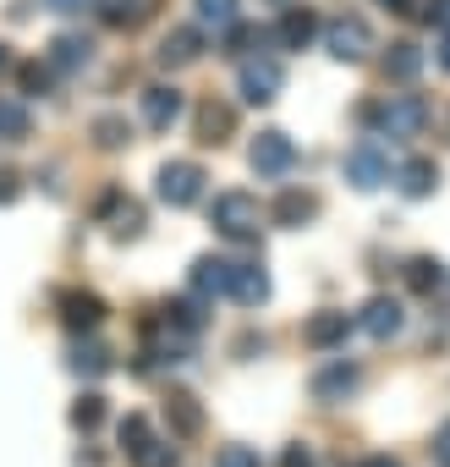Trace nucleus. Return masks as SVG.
Returning a JSON list of instances; mask_svg holds the SVG:
<instances>
[{"mask_svg": "<svg viewBox=\"0 0 450 467\" xmlns=\"http://www.w3.org/2000/svg\"><path fill=\"white\" fill-rule=\"evenodd\" d=\"M357 467H401L395 456H368V462H357Z\"/></svg>", "mask_w": 450, "mask_h": 467, "instance_id": "obj_41", "label": "nucleus"}, {"mask_svg": "<svg viewBox=\"0 0 450 467\" xmlns=\"http://www.w3.org/2000/svg\"><path fill=\"white\" fill-rule=\"evenodd\" d=\"M231 127H237V116H231V105H203L198 110V143H209V149H220L225 138H231Z\"/></svg>", "mask_w": 450, "mask_h": 467, "instance_id": "obj_18", "label": "nucleus"}, {"mask_svg": "<svg viewBox=\"0 0 450 467\" xmlns=\"http://www.w3.org/2000/svg\"><path fill=\"white\" fill-rule=\"evenodd\" d=\"M209 220H214L220 237H231V243H259V231H264V225H259L264 209H259L253 192H220L214 209H209Z\"/></svg>", "mask_w": 450, "mask_h": 467, "instance_id": "obj_1", "label": "nucleus"}, {"mask_svg": "<svg viewBox=\"0 0 450 467\" xmlns=\"http://www.w3.org/2000/svg\"><path fill=\"white\" fill-rule=\"evenodd\" d=\"M248 165H253L259 176H270V182H275V176H286V171L297 165V143H291L281 127H264V132L248 143Z\"/></svg>", "mask_w": 450, "mask_h": 467, "instance_id": "obj_6", "label": "nucleus"}, {"mask_svg": "<svg viewBox=\"0 0 450 467\" xmlns=\"http://www.w3.org/2000/svg\"><path fill=\"white\" fill-rule=\"evenodd\" d=\"M237 88H242V99L248 105H270V99H281V88H286V67L275 61V56H248L242 61V72H237Z\"/></svg>", "mask_w": 450, "mask_h": 467, "instance_id": "obj_4", "label": "nucleus"}, {"mask_svg": "<svg viewBox=\"0 0 450 467\" xmlns=\"http://www.w3.org/2000/svg\"><path fill=\"white\" fill-rule=\"evenodd\" d=\"M72 423H77L83 434H94V429L105 423V396H99V390H88V396H77V401H72Z\"/></svg>", "mask_w": 450, "mask_h": 467, "instance_id": "obj_29", "label": "nucleus"}, {"mask_svg": "<svg viewBox=\"0 0 450 467\" xmlns=\"http://www.w3.org/2000/svg\"><path fill=\"white\" fill-rule=\"evenodd\" d=\"M346 182H352L357 192H373V187H384V182H390V149H384L379 138H363V143H352V149H346Z\"/></svg>", "mask_w": 450, "mask_h": 467, "instance_id": "obj_5", "label": "nucleus"}, {"mask_svg": "<svg viewBox=\"0 0 450 467\" xmlns=\"http://www.w3.org/2000/svg\"><path fill=\"white\" fill-rule=\"evenodd\" d=\"M357 385H363V368L346 363V358H330V363L313 368V379H308V390H313L319 401H346V396H357Z\"/></svg>", "mask_w": 450, "mask_h": 467, "instance_id": "obj_8", "label": "nucleus"}, {"mask_svg": "<svg viewBox=\"0 0 450 467\" xmlns=\"http://www.w3.org/2000/svg\"><path fill=\"white\" fill-rule=\"evenodd\" d=\"M17 198H23V176L17 171H0V209L17 203Z\"/></svg>", "mask_w": 450, "mask_h": 467, "instance_id": "obj_35", "label": "nucleus"}, {"mask_svg": "<svg viewBox=\"0 0 450 467\" xmlns=\"http://www.w3.org/2000/svg\"><path fill=\"white\" fill-rule=\"evenodd\" d=\"M417 72H423V50H417V45H390V50H384V78L412 83Z\"/></svg>", "mask_w": 450, "mask_h": 467, "instance_id": "obj_25", "label": "nucleus"}, {"mask_svg": "<svg viewBox=\"0 0 450 467\" xmlns=\"http://www.w3.org/2000/svg\"><path fill=\"white\" fill-rule=\"evenodd\" d=\"M198 56H203V28H170V34L159 39V50H154V61H159L165 72L192 67Z\"/></svg>", "mask_w": 450, "mask_h": 467, "instance_id": "obj_12", "label": "nucleus"}, {"mask_svg": "<svg viewBox=\"0 0 450 467\" xmlns=\"http://www.w3.org/2000/svg\"><path fill=\"white\" fill-rule=\"evenodd\" d=\"M401 325H406V314H401V303H395V297H368V303H363V314H357V330H363V336H373V341L401 336Z\"/></svg>", "mask_w": 450, "mask_h": 467, "instance_id": "obj_11", "label": "nucleus"}, {"mask_svg": "<svg viewBox=\"0 0 450 467\" xmlns=\"http://www.w3.org/2000/svg\"><path fill=\"white\" fill-rule=\"evenodd\" d=\"M28 127H34L28 105H23V99H12V94H0V143H23V138H28Z\"/></svg>", "mask_w": 450, "mask_h": 467, "instance_id": "obj_23", "label": "nucleus"}, {"mask_svg": "<svg viewBox=\"0 0 450 467\" xmlns=\"http://www.w3.org/2000/svg\"><path fill=\"white\" fill-rule=\"evenodd\" d=\"M17 83H23L28 94H45V88H50V72H45L39 61H28V67H17Z\"/></svg>", "mask_w": 450, "mask_h": 467, "instance_id": "obj_34", "label": "nucleus"}, {"mask_svg": "<svg viewBox=\"0 0 450 467\" xmlns=\"http://www.w3.org/2000/svg\"><path fill=\"white\" fill-rule=\"evenodd\" d=\"M56 303H61V325H66V330H77V336H83V330H94V325L105 319V303H99L94 292H61Z\"/></svg>", "mask_w": 450, "mask_h": 467, "instance_id": "obj_14", "label": "nucleus"}, {"mask_svg": "<svg viewBox=\"0 0 450 467\" xmlns=\"http://www.w3.org/2000/svg\"><path fill=\"white\" fill-rule=\"evenodd\" d=\"M395 187H401V198H428L439 187V165L434 160H401L395 165Z\"/></svg>", "mask_w": 450, "mask_h": 467, "instance_id": "obj_15", "label": "nucleus"}, {"mask_svg": "<svg viewBox=\"0 0 450 467\" xmlns=\"http://www.w3.org/2000/svg\"><path fill=\"white\" fill-rule=\"evenodd\" d=\"M324 50H330L335 61H363V56L373 50V28H368L363 17H330V23H324Z\"/></svg>", "mask_w": 450, "mask_h": 467, "instance_id": "obj_7", "label": "nucleus"}, {"mask_svg": "<svg viewBox=\"0 0 450 467\" xmlns=\"http://www.w3.org/2000/svg\"><path fill=\"white\" fill-rule=\"evenodd\" d=\"M192 12H198V28L225 34V28L237 23V0H192Z\"/></svg>", "mask_w": 450, "mask_h": 467, "instance_id": "obj_27", "label": "nucleus"}, {"mask_svg": "<svg viewBox=\"0 0 450 467\" xmlns=\"http://www.w3.org/2000/svg\"><path fill=\"white\" fill-rule=\"evenodd\" d=\"M138 231H143V209H138L132 198H127V203L116 198V225H110V237H116V243H132Z\"/></svg>", "mask_w": 450, "mask_h": 467, "instance_id": "obj_30", "label": "nucleus"}, {"mask_svg": "<svg viewBox=\"0 0 450 467\" xmlns=\"http://www.w3.org/2000/svg\"><path fill=\"white\" fill-rule=\"evenodd\" d=\"M231 297H237L242 308L270 303V275H264L259 265H237V270H231Z\"/></svg>", "mask_w": 450, "mask_h": 467, "instance_id": "obj_16", "label": "nucleus"}, {"mask_svg": "<svg viewBox=\"0 0 450 467\" xmlns=\"http://www.w3.org/2000/svg\"><path fill=\"white\" fill-rule=\"evenodd\" d=\"M368 121L379 127V138H417L428 127V105L417 94H390L368 110Z\"/></svg>", "mask_w": 450, "mask_h": 467, "instance_id": "obj_2", "label": "nucleus"}, {"mask_svg": "<svg viewBox=\"0 0 450 467\" xmlns=\"http://www.w3.org/2000/svg\"><path fill=\"white\" fill-rule=\"evenodd\" d=\"M66 363H72V374H83V379H99V374H110V352H105L99 341H77Z\"/></svg>", "mask_w": 450, "mask_h": 467, "instance_id": "obj_26", "label": "nucleus"}, {"mask_svg": "<svg viewBox=\"0 0 450 467\" xmlns=\"http://www.w3.org/2000/svg\"><path fill=\"white\" fill-rule=\"evenodd\" d=\"M281 467H313V451H308V445H286Z\"/></svg>", "mask_w": 450, "mask_h": 467, "instance_id": "obj_37", "label": "nucleus"}, {"mask_svg": "<svg viewBox=\"0 0 450 467\" xmlns=\"http://www.w3.org/2000/svg\"><path fill=\"white\" fill-rule=\"evenodd\" d=\"M231 259H214V254H203V259H192V292L209 303V297H231Z\"/></svg>", "mask_w": 450, "mask_h": 467, "instance_id": "obj_13", "label": "nucleus"}, {"mask_svg": "<svg viewBox=\"0 0 450 467\" xmlns=\"http://www.w3.org/2000/svg\"><path fill=\"white\" fill-rule=\"evenodd\" d=\"M313 214H319V198L302 192V187H286V192L275 198V220H281V225H308Z\"/></svg>", "mask_w": 450, "mask_h": 467, "instance_id": "obj_19", "label": "nucleus"}, {"mask_svg": "<svg viewBox=\"0 0 450 467\" xmlns=\"http://www.w3.org/2000/svg\"><path fill=\"white\" fill-rule=\"evenodd\" d=\"M379 6H390V12H412V0H379Z\"/></svg>", "mask_w": 450, "mask_h": 467, "instance_id": "obj_42", "label": "nucleus"}, {"mask_svg": "<svg viewBox=\"0 0 450 467\" xmlns=\"http://www.w3.org/2000/svg\"><path fill=\"white\" fill-rule=\"evenodd\" d=\"M176 462H181L176 445H170V440H154V434L132 451V467H176Z\"/></svg>", "mask_w": 450, "mask_h": 467, "instance_id": "obj_28", "label": "nucleus"}, {"mask_svg": "<svg viewBox=\"0 0 450 467\" xmlns=\"http://www.w3.org/2000/svg\"><path fill=\"white\" fill-rule=\"evenodd\" d=\"M428 451H434V462H439V467H450V418L434 429V445H428Z\"/></svg>", "mask_w": 450, "mask_h": 467, "instance_id": "obj_36", "label": "nucleus"}, {"mask_svg": "<svg viewBox=\"0 0 450 467\" xmlns=\"http://www.w3.org/2000/svg\"><path fill=\"white\" fill-rule=\"evenodd\" d=\"M154 198L170 203V209H192L203 198V165L192 160H165L159 176H154Z\"/></svg>", "mask_w": 450, "mask_h": 467, "instance_id": "obj_3", "label": "nucleus"}, {"mask_svg": "<svg viewBox=\"0 0 450 467\" xmlns=\"http://www.w3.org/2000/svg\"><path fill=\"white\" fill-rule=\"evenodd\" d=\"M127 138H132V127H127L121 116H99V121H94V143H99V149H121Z\"/></svg>", "mask_w": 450, "mask_h": 467, "instance_id": "obj_31", "label": "nucleus"}, {"mask_svg": "<svg viewBox=\"0 0 450 467\" xmlns=\"http://www.w3.org/2000/svg\"><path fill=\"white\" fill-rule=\"evenodd\" d=\"M77 467H105V462H99V451H77Z\"/></svg>", "mask_w": 450, "mask_h": 467, "instance_id": "obj_40", "label": "nucleus"}, {"mask_svg": "<svg viewBox=\"0 0 450 467\" xmlns=\"http://www.w3.org/2000/svg\"><path fill=\"white\" fill-rule=\"evenodd\" d=\"M313 34H319V17H313L308 6H291V12L281 17V45H286V50H302Z\"/></svg>", "mask_w": 450, "mask_h": 467, "instance_id": "obj_24", "label": "nucleus"}, {"mask_svg": "<svg viewBox=\"0 0 450 467\" xmlns=\"http://www.w3.org/2000/svg\"><path fill=\"white\" fill-rule=\"evenodd\" d=\"M116 434H121V445H127V456H132V451H138V445L148 440V418H143V412H127Z\"/></svg>", "mask_w": 450, "mask_h": 467, "instance_id": "obj_32", "label": "nucleus"}, {"mask_svg": "<svg viewBox=\"0 0 450 467\" xmlns=\"http://www.w3.org/2000/svg\"><path fill=\"white\" fill-rule=\"evenodd\" d=\"M181 110H187V99H181L176 83H154V88H143V127L170 132V127L181 121Z\"/></svg>", "mask_w": 450, "mask_h": 467, "instance_id": "obj_10", "label": "nucleus"}, {"mask_svg": "<svg viewBox=\"0 0 450 467\" xmlns=\"http://www.w3.org/2000/svg\"><path fill=\"white\" fill-rule=\"evenodd\" d=\"M439 67L450 72V28H439Z\"/></svg>", "mask_w": 450, "mask_h": 467, "instance_id": "obj_39", "label": "nucleus"}, {"mask_svg": "<svg viewBox=\"0 0 450 467\" xmlns=\"http://www.w3.org/2000/svg\"><path fill=\"white\" fill-rule=\"evenodd\" d=\"M165 418H170V429H176L181 440L203 434V407H198V396H187V390H170V401H165Z\"/></svg>", "mask_w": 450, "mask_h": 467, "instance_id": "obj_17", "label": "nucleus"}, {"mask_svg": "<svg viewBox=\"0 0 450 467\" xmlns=\"http://www.w3.org/2000/svg\"><path fill=\"white\" fill-rule=\"evenodd\" d=\"M352 314L346 308H319L308 325H302V341L313 347V352H335V347H346V336H352Z\"/></svg>", "mask_w": 450, "mask_h": 467, "instance_id": "obj_9", "label": "nucleus"}, {"mask_svg": "<svg viewBox=\"0 0 450 467\" xmlns=\"http://www.w3.org/2000/svg\"><path fill=\"white\" fill-rule=\"evenodd\" d=\"M88 56H94V45H88L83 34H61V39L50 45V67H56V72H77V67H88Z\"/></svg>", "mask_w": 450, "mask_h": 467, "instance_id": "obj_21", "label": "nucleus"}, {"mask_svg": "<svg viewBox=\"0 0 450 467\" xmlns=\"http://www.w3.org/2000/svg\"><path fill=\"white\" fill-rule=\"evenodd\" d=\"M94 12H99V23H110V28H138L154 6H148V0H94Z\"/></svg>", "mask_w": 450, "mask_h": 467, "instance_id": "obj_20", "label": "nucleus"}, {"mask_svg": "<svg viewBox=\"0 0 450 467\" xmlns=\"http://www.w3.org/2000/svg\"><path fill=\"white\" fill-rule=\"evenodd\" d=\"M401 281H406V292H417V297H428L439 281H445V265L439 259H428V254H417V259H406V270H401Z\"/></svg>", "mask_w": 450, "mask_h": 467, "instance_id": "obj_22", "label": "nucleus"}, {"mask_svg": "<svg viewBox=\"0 0 450 467\" xmlns=\"http://www.w3.org/2000/svg\"><path fill=\"white\" fill-rule=\"evenodd\" d=\"M214 467H264V462H259L253 445H225V451L214 456Z\"/></svg>", "mask_w": 450, "mask_h": 467, "instance_id": "obj_33", "label": "nucleus"}, {"mask_svg": "<svg viewBox=\"0 0 450 467\" xmlns=\"http://www.w3.org/2000/svg\"><path fill=\"white\" fill-rule=\"evenodd\" d=\"M50 12H61V17H72V12H83V6H94V0H45Z\"/></svg>", "mask_w": 450, "mask_h": 467, "instance_id": "obj_38", "label": "nucleus"}, {"mask_svg": "<svg viewBox=\"0 0 450 467\" xmlns=\"http://www.w3.org/2000/svg\"><path fill=\"white\" fill-rule=\"evenodd\" d=\"M0 61H6V56H0Z\"/></svg>", "mask_w": 450, "mask_h": 467, "instance_id": "obj_43", "label": "nucleus"}]
</instances>
